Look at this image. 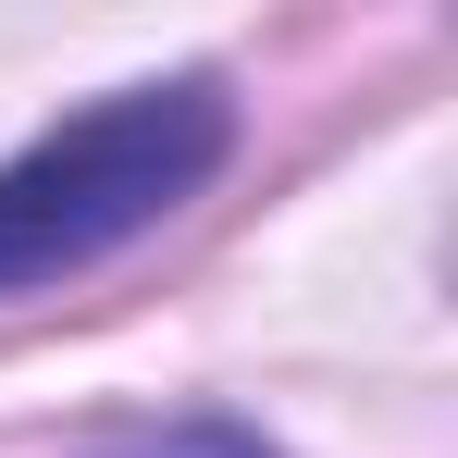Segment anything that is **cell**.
<instances>
[{"mask_svg":"<svg viewBox=\"0 0 458 458\" xmlns=\"http://www.w3.org/2000/svg\"><path fill=\"white\" fill-rule=\"evenodd\" d=\"M87 458H273V446L235 421H137V434H99Z\"/></svg>","mask_w":458,"mask_h":458,"instance_id":"obj_2","label":"cell"},{"mask_svg":"<svg viewBox=\"0 0 458 458\" xmlns=\"http://www.w3.org/2000/svg\"><path fill=\"white\" fill-rule=\"evenodd\" d=\"M224 149H235V99L211 75H161V87H124L75 124H50L38 149L0 161V298L137 248L161 211H186L224 174Z\"/></svg>","mask_w":458,"mask_h":458,"instance_id":"obj_1","label":"cell"}]
</instances>
